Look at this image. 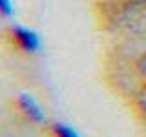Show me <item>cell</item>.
<instances>
[{"label":"cell","instance_id":"cell-3","mask_svg":"<svg viewBox=\"0 0 146 137\" xmlns=\"http://www.w3.org/2000/svg\"><path fill=\"white\" fill-rule=\"evenodd\" d=\"M18 106H20V110L31 119V121H42L40 108L36 106V102L29 97V95H20V97H18Z\"/></svg>","mask_w":146,"mask_h":137},{"label":"cell","instance_id":"cell-6","mask_svg":"<svg viewBox=\"0 0 146 137\" xmlns=\"http://www.w3.org/2000/svg\"><path fill=\"white\" fill-rule=\"evenodd\" d=\"M53 134H55V137H79L70 126H66V124H55L53 126Z\"/></svg>","mask_w":146,"mask_h":137},{"label":"cell","instance_id":"cell-7","mask_svg":"<svg viewBox=\"0 0 146 137\" xmlns=\"http://www.w3.org/2000/svg\"><path fill=\"white\" fill-rule=\"evenodd\" d=\"M0 7H2V13L6 17L11 15V4H9V0H0Z\"/></svg>","mask_w":146,"mask_h":137},{"label":"cell","instance_id":"cell-4","mask_svg":"<svg viewBox=\"0 0 146 137\" xmlns=\"http://www.w3.org/2000/svg\"><path fill=\"white\" fill-rule=\"evenodd\" d=\"M135 104H137V110L141 112V115L146 119V82L141 86V90L137 91V95H135Z\"/></svg>","mask_w":146,"mask_h":137},{"label":"cell","instance_id":"cell-1","mask_svg":"<svg viewBox=\"0 0 146 137\" xmlns=\"http://www.w3.org/2000/svg\"><path fill=\"white\" fill-rule=\"evenodd\" d=\"M100 11L111 31L128 39L146 40V0H106Z\"/></svg>","mask_w":146,"mask_h":137},{"label":"cell","instance_id":"cell-2","mask_svg":"<svg viewBox=\"0 0 146 137\" xmlns=\"http://www.w3.org/2000/svg\"><path fill=\"white\" fill-rule=\"evenodd\" d=\"M11 35H13L15 44L20 49H24V51L35 53V51L40 49V40L31 29H26V27H22V26H13L11 27Z\"/></svg>","mask_w":146,"mask_h":137},{"label":"cell","instance_id":"cell-5","mask_svg":"<svg viewBox=\"0 0 146 137\" xmlns=\"http://www.w3.org/2000/svg\"><path fill=\"white\" fill-rule=\"evenodd\" d=\"M133 68H135L137 75H139V77H143V79L146 80V51H143V53L139 55V57L135 59Z\"/></svg>","mask_w":146,"mask_h":137}]
</instances>
